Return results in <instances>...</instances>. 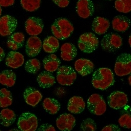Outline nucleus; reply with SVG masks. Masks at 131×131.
<instances>
[{
  "label": "nucleus",
  "mask_w": 131,
  "mask_h": 131,
  "mask_svg": "<svg viewBox=\"0 0 131 131\" xmlns=\"http://www.w3.org/2000/svg\"><path fill=\"white\" fill-rule=\"evenodd\" d=\"M114 83V74L110 69L99 68L93 74L92 84L96 89L105 90L113 85Z\"/></svg>",
  "instance_id": "1"
},
{
  "label": "nucleus",
  "mask_w": 131,
  "mask_h": 131,
  "mask_svg": "<svg viewBox=\"0 0 131 131\" xmlns=\"http://www.w3.org/2000/svg\"><path fill=\"white\" fill-rule=\"evenodd\" d=\"M53 35L58 39L64 40L69 38L74 30L70 21L66 18H59L55 20L51 27Z\"/></svg>",
  "instance_id": "2"
},
{
  "label": "nucleus",
  "mask_w": 131,
  "mask_h": 131,
  "mask_svg": "<svg viewBox=\"0 0 131 131\" xmlns=\"http://www.w3.org/2000/svg\"><path fill=\"white\" fill-rule=\"evenodd\" d=\"M99 43V39L92 32H85L80 36L78 45L81 51L90 53L97 49Z\"/></svg>",
  "instance_id": "3"
},
{
  "label": "nucleus",
  "mask_w": 131,
  "mask_h": 131,
  "mask_svg": "<svg viewBox=\"0 0 131 131\" xmlns=\"http://www.w3.org/2000/svg\"><path fill=\"white\" fill-rule=\"evenodd\" d=\"M114 71L119 77L127 75L131 73V55L123 53L117 57L114 66Z\"/></svg>",
  "instance_id": "4"
},
{
  "label": "nucleus",
  "mask_w": 131,
  "mask_h": 131,
  "mask_svg": "<svg viewBox=\"0 0 131 131\" xmlns=\"http://www.w3.org/2000/svg\"><path fill=\"white\" fill-rule=\"evenodd\" d=\"M122 38L119 35L108 33L105 35L101 40V47L104 50L108 52H113L122 45Z\"/></svg>",
  "instance_id": "5"
},
{
  "label": "nucleus",
  "mask_w": 131,
  "mask_h": 131,
  "mask_svg": "<svg viewBox=\"0 0 131 131\" xmlns=\"http://www.w3.org/2000/svg\"><path fill=\"white\" fill-rule=\"evenodd\" d=\"M89 111L95 115H102L106 110V104L103 98L98 94H92L87 101Z\"/></svg>",
  "instance_id": "6"
},
{
  "label": "nucleus",
  "mask_w": 131,
  "mask_h": 131,
  "mask_svg": "<svg viewBox=\"0 0 131 131\" xmlns=\"http://www.w3.org/2000/svg\"><path fill=\"white\" fill-rule=\"evenodd\" d=\"M77 78V73L70 66H63L57 69L56 79L58 82L62 85H72Z\"/></svg>",
  "instance_id": "7"
},
{
  "label": "nucleus",
  "mask_w": 131,
  "mask_h": 131,
  "mask_svg": "<svg viewBox=\"0 0 131 131\" xmlns=\"http://www.w3.org/2000/svg\"><path fill=\"white\" fill-rule=\"evenodd\" d=\"M38 124L37 117L30 112L21 114L17 121L18 128L23 131H35L37 128Z\"/></svg>",
  "instance_id": "8"
},
{
  "label": "nucleus",
  "mask_w": 131,
  "mask_h": 131,
  "mask_svg": "<svg viewBox=\"0 0 131 131\" xmlns=\"http://www.w3.org/2000/svg\"><path fill=\"white\" fill-rule=\"evenodd\" d=\"M17 20L10 15H4L0 18V35L8 36L12 35L17 26Z\"/></svg>",
  "instance_id": "9"
},
{
  "label": "nucleus",
  "mask_w": 131,
  "mask_h": 131,
  "mask_svg": "<svg viewBox=\"0 0 131 131\" xmlns=\"http://www.w3.org/2000/svg\"><path fill=\"white\" fill-rule=\"evenodd\" d=\"M107 102L111 108L114 110H119L128 103L127 95L123 92L115 91L108 97Z\"/></svg>",
  "instance_id": "10"
},
{
  "label": "nucleus",
  "mask_w": 131,
  "mask_h": 131,
  "mask_svg": "<svg viewBox=\"0 0 131 131\" xmlns=\"http://www.w3.org/2000/svg\"><path fill=\"white\" fill-rule=\"evenodd\" d=\"M43 23L40 18L30 17L25 22V29L27 33L31 36H37L41 34L43 28Z\"/></svg>",
  "instance_id": "11"
},
{
  "label": "nucleus",
  "mask_w": 131,
  "mask_h": 131,
  "mask_svg": "<svg viewBox=\"0 0 131 131\" xmlns=\"http://www.w3.org/2000/svg\"><path fill=\"white\" fill-rule=\"evenodd\" d=\"M76 12L81 18L85 19L93 15L94 5L91 0H79L76 5Z\"/></svg>",
  "instance_id": "12"
},
{
  "label": "nucleus",
  "mask_w": 131,
  "mask_h": 131,
  "mask_svg": "<svg viewBox=\"0 0 131 131\" xmlns=\"http://www.w3.org/2000/svg\"><path fill=\"white\" fill-rule=\"evenodd\" d=\"M42 47L41 40L37 36L29 37L26 43V53L29 57H34L40 52Z\"/></svg>",
  "instance_id": "13"
},
{
  "label": "nucleus",
  "mask_w": 131,
  "mask_h": 131,
  "mask_svg": "<svg viewBox=\"0 0 131 131\" xmlns=\"http://www.w3.org/2000/svg\"><path fill=\"white\" fill-rule=\"evenodd\" d=\"M75 125V119L74 117L67 113H63L60 115L56 120L57 128L63 131H70L72 130Z\"/></svg>",
  "instance_id": "14"
},
{
  "label": "nucleus",
  "mask_w": 131,
  "mask_h": 131,
  "mask_svg": "<svg viewBox=\"0 0 131 131\" xmlns=\"http://www.w3.org/2000/svg\"><path fill=\"white\" fill-rule=\"evenodd\" d=\"M24 97L27 104L34 107L41 100L42 95L38 90L32 87H28L24 91Z\"/></svg>",
  "instance_id": "15"
},
{
  "label": "nucleus",
  "mask_w": 131,
  "mask_h": 131,
  "mask_svg": "<svg viewBox=\"0 0 131 131\" xmlns=\"http://www.w3.org/2000/svg\"><path fill=\"white\" fill-rule=\"evenodd\" d=\"M75 70L82 76H86L92 72L94 69L93 63L87 59L81 58L74 63Z\"/></svg>",
  "instance_id": "16"
},
{
  "label": "nucleus",
  "mask_w": 131,
  "mask_h": 131,
  "mask_svg": "<svg viewBox=\"0 0 131 131\" xmlns=\"http://www.w3.org/2000/svg\"><path fill=\"white\" fill-rule=\"evenodd\" d=\"M24 57L21 53L11 51L8 53L5 59V63L8 67L13 69H16L23 64Z\"/></svg>",
  "instance_id": "17"
},
{
  "label": "nucleus",
  "mask_w": 131,
  "mask_h": 131,
  "mask_svg": "<svg viewBox=\"0 0 131 131\" xmlns=\"http://www.w3.org/2000/svg\"><path fill=\"white\" fill-rule=\"evenodd\" d=\"M85 107V103L83 98L74 96L69 99L68 103V110L73 114H80L82 113Z\"/></svg>",
  "instance_id": "18"
},
{
  "label": "nucleus",
  "mask_w": 131,
  "mask_h": 131,
  "mask_svg": "<svg viewBox=\"0 0 131 131\" xmlns=\"http://www.w3.org/2000/svg\"><path fill=\"white\" fill-rule=\"evenodd\" d=\"M110 27V22L105 18L98 16L95 17L92 23V29L95 34L102 35L106 33Z\"/></svg>",
  "instance_id": "19"
},
{
  "label": "nucleus",
  "mask_w": 131,
  "mask_h": 131,
  "mask_svg": "<svg viewBox=\"0 0 131 131\" xmlns=\"http://www.w3.org/2000/svg\"><path fill=\"white\" fill-rule=\"evenodd\" d=\"M24 40L25 36L22 32H14L8 37L7 46L10 49L17 50L23 46Z\"/></svg>",
  "instance_id": "20"
},
{
  "label": "nucleus",
  "mask_w": 131,
  "mask_h": 131,
  "mask_svg": "<svg viewBox=\"0 0 131 131\" xmlns=\"http://www.w3.org/2000/svg\"><path fill=\"white\" fill-rule=\"evenodd\" d=\"M112 25L114 30L118 32H125L129 28L130 21L125 16L118 15L113 19Z\"/></svg>",
  "instance_id": "21"
},
{
  "label": "nucleus",
  "mask_w": 131,
  "mask_h": 131,
  "mask_svg": "<svg viewBox=\"0 0 131 131\" xmlns=\"http://www.w3.org/2000/svg\"><path fill=\"white\" fill-rule=\"evenodd\" d=\"M42 63L43 67L46 71L53 72L59 68L61 64V61L56 54L51 53L44 58Z\"/></svg>",
  "instance_id": "22"
},
{
  "label": "nucleus",
  "mask_w": 131,
  "mask_h": 131,
  "mask_svg": "<svg viewBox=\"0 0 131 131\" xmlns=\"http://www.w3.org/2000/svg\"><path fill=\"white\" fill-rule=\"evenodd\" d=\"M61 58L63 60L70 61L73 60L77 56V49L70 43H65L60 48Z\"/></svg>",
  "instance_id": "23"
},
{
  "label": "nucleus",
  "mask_w": 131,
  "mask_h": 131,
  "mask_svg": "<svg viewBox=\"0 0 131 131\" xmlns=\"http://www.w3.org/2000/svg\"><path fill=\"white\" fill-rule=\"evenodd\" d=\"M37 81L40 88L46 89L52 86L56 82L55 78L49 71H43L39 73L37 78Z\"/></svg>",
  "instance_id": "24"
},
{
  "label": "nucleus",
  "mask_w": 131,
  "mask_h": 131,
  "mask_svg": "<svg viewBox=\"0 0 131 131\" xmlns=\"http://www.w3.org/2000/svg\"><path fill=\"white\" fill-rule=\"evenodd\" d=\"M16 120L15 112L9 108H4L0 112V124L5 127L13 124Z\"/></svg>",
  "instance_id": "25"
},
{
  "label": "nucleus",
  "mask_w": 131,
  "mask_h": 131,
  "mask_svg": "<svg viewBox=\"0 0 131 131\" xmlns=\"http://www.w3.org/2000/svg\"><path fill=\"white\" fill-rule=\"evenodd\" d=\"M59 47V40L54 36L47 37L43 41L42 48L46 52L53 53L58 50Z\"/></svg>",
  "instance_id": "26"
},
{
  "label": "nucleus",
  "mask_w": 131,
  "mask_h": 131,
  "mask_svg": "<svg viewBox=\"0 0 131 131\" xmlns=\"http://www.w3.org/2000/svg\"><path fill=\"white\" fill-rule=\"evenodd\" d=\"M42 105L45 110L51 115L57 113L61 107L60 103L58 100L49 97L45 99L43 101Z\"/></svg>",
  "instance_id": "27"
},
{
  "label": "nucleus",
  "mask_w": 131,
  "mask_h": 131,
  "mask_svg": "<svg viewBox=\"0 0 131 131\" xmlns=\"http://www.w3.org/2000/svg\"><path fill=\"white\" fill-rule=\"evenodd\" d=\"M16 81V74L10 70H5L0 73V83L7 87L13 86Z\"/></svg>",
  "instance_id": "28"
},
{
  "label": "nucleus",
  "mask_w": 131,
  "mask_h": 131,
  "mask_svg": "<svg viewBox=\"0 0 131 131\" xmlns=\"http://www.w3.org/2000/svg\"><path fill=\"white\" fill-rule=\"evenodd\" d=\"M13 97L12 93L6 88L0 90V107H7L12 105Z\"/></svg>",
  "instance_id": "29"
},
{
  "label": "nucleus",
  "mask_w": 131,
  "mask_h": 131,
  "mask_svg": "<svg viewBox=\"0 0 131 131\" xmlns=\"http://www.w3.org/2000/svg\"><path fill=\"white\" fill-rule=\"evenodd\" d=\"M41 0H20L23 8L28 12H34L40 6Z\"/></svg>",
  "instance_id": "30"
},
{
  "label": "nucleus",
  "mask_w": 131,
  "mask_h": 131,
  "mask_svg": "<svg viewBox=\"0 0 131 131\" xmlns=\"http://www.w3.org/2000/svg\"><path fill=\"white\" fill-rule=\"evenodd\" d=\"M41 64L37 59H31L26 61L25 64V70L30 73H37L40 70Z\"/></svg>",
  "instance_id": "31"
},
{
  "label": "nucleus",
  "mask_w": 131,
  "mask_h": 131,
  "mask_svg": "<svg viewBox=\"0 0 131 131\" xmlns=\"http://www.w3.org/2000/svg\"><path fill=\"white\" fill-rule=\"evenodd\" d=\"M115 8L119 12L128 13L131 11V0H116Z\"/></svg>",
  "instance_id": "32"
},
{
  "label": "nucleus",
  "mask_w": 131,
  "mask_h": 131,
  "mask_svg": "<svg viewBox=\"0 0 131 131\" xmlns=\"http://www.w3.org/2000/svg\"><path fill=\"white\" fill-rule=\"evenodd\" d=\"M80 129L83 131H94L96 129V124L90 118L84 119L81 124Z\"/></svg>",
  "instance_id": "33"
},
{
  "label": "nucleus",
  "mask_w": 131,
  "mask_h": 131,
  "mask_svg": "<svg viewBox=\"0 0 131 131\" xmlns=\"http://www.w3.org/2000/svg\"><path fill=\"white\" fill-rule=\"evenodd\" d=\"M118 123L121 127L130 129L131 127V115L129 113H125L118 119Z\"/></svg>",
  "instance_id": "34"
},
{
  "label": "nucleus",
  "mask_w": 131,
  "mask_h": 131,
  "mask_svg": "<svg viewBox=\"0 0 131 131\" xmlns=\"http://www.w3.org/2000/svg\"><path fill=\"white\" fill-rule=\"evenodd\" d=\"M70 0H52L53 2L60 7L64 8L68 6Z\"/></svg>",
  "instance_id": "35"
},
{
  "label": "nucleus",
  "mask_w": 131,
  "mask_h": 131,
  "mask_svg": "<svg viewBox=\"0 0 131 131\" xmlns=\"http://www.w3.org/2000/svg\"><path fill=\"white\" fill-rule=\"evenodd\" d=\"M39 131H55L56 129L51 125L44 124L41 125L38 129Z\"/></svg>",
  "instance_id": "36"
},
{
  "label": "nucleus",
  "mask_w": 131,
  "mask_h": 131,
  "mask_svg": "<svg viewBox=\"0 0 131 131\" xmlns=\"http://www.w3.org/2000/svg\"><path fill=\"white\" fill-rule=\"evenodd\" d=\"M121 130L120 128L117 125L114 124H110L106 125L103 127L102 131H119Z\"/></svg>",
  "instance_id": "37"
},
{
  "label": "nucleus",
  "mask_w": 131,
  "mask_h": 131,
  "mask_svg": "<svg viewBox=\"0 0 131 131\" xmlns=\"http://www.w3.org/2000/svg\"><path fill=\"white\" fill-rule=\"evenodd\" d=\"M15 0H0V6L8 7L14 4Z\"/></svg>",
  "instance_id": "38"
},
{
  "label": "nucleus",
  "mask_w": 131,
  "mask_h": 131,
  "mask_svg": "<svg viewBox=\"0 0 131 131\" xmlns=\"http://www.w3.org/2000/svg\"><path fill=\"white\" fill-rule=\"evenodd\" d=\"M5 52L3 49L0 47V62H1L5 57Z\"/></svg>",
  "instance_id": "39"
},
{
  "label": "nucleus",
  "mask_w": 131,
  "mask_h": 131,
  "mask_svg": "<svg viewBox=\"0 0 131 131\" xmlns=\"http://www.w3.org/2000/svg\"><path fill=\"white\" fill-rule=\"evenodd\" d=\"M1 14H2V8H1V6H0V17H1Z\"/></svg>",
  "instance_id": "40"
},
{
  "label": "nucleus",
  "mask_w": 131,
  "mask_h": 131,
  "mask_svg": "<svg viewBox=\"0 0 131 131\" xmlns=\"http://www.w3.org/2000/svg\"><path fill=\"white\" fill-rule=\"evenodd\" d=\"M128 83H129V84L130 85V75L129 77L128 78Z\"/></svg>",
  "instance_id": "41"
},
{
  "label": "nucleus",
  "mask_w": 131,
  "mask_h": 131,
  "mask_svg": "<svg viewBox=\"0 0 131 131\" xmlns=\"http://www.w3.org/2000/svg\"><path fill=\"white\" fill-rule=\"evenodd\" d=\"M130 36H129V40H128V42H129V45H130Z\"/></svg>",
  "instance_id": "42"
},
{
  "label": "nucleus",
  "mask_w": 131,
  "mask_h": 131,
  "mask_svg": "<svg viewBox=\"0 0 131 131\" xmlns=\"http://www.w3.org/2000/svg\"><path fill=\"white\" fill-rule=\"evenodd\" d=\"M106 1H112V0H106Z\"/></svg>",
  "instance_id": "43"
}]
</instances>
